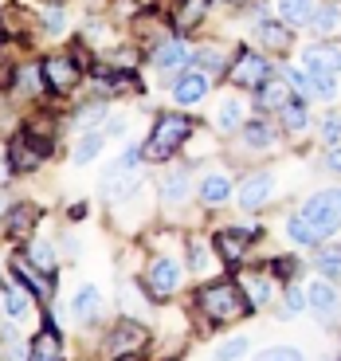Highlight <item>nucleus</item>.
I'll list each match as a JSON object with an SVG mask.
<instances>
[{
	"instance_id": "obj_1",
	"label": "nucleus",
	"mask_w": 341,
	"mask_h": 361,
	"mask_svg": "<svg viewBox=\"0 0 341 361\" xmlns=\"http://www.w3.org/2000/svg\"><path fill=\"white\" fill-rule=\"evenodd\" d=\"M247 302L252 298H243L235 283H212V287L200 290V307H204V314L212 322H235V318H243Z\"/></svg>"
},
{
	"instance_id": "obj_2",
	"label": "nucleus",
	"mask_w": 341,
	"mask_h": 361,
	"mask_svg": "<svg viewBox=\"0 0 341 361\" xmlns=\"http://www.w3.org/2000/svg\"><path fill=\"white\" fill-rule=\"evenodd\" d=\"M189 134H192V126L180 114H161L157 118V130H153V137H149V145H145V157H149V161H165L177 145H185Z\"/></svg>"
},
{
	"instance_id": "obj_3",
	"label": "nucleus",
	"mask_w": 341,
	"mask_h": 361,
	"mask_svg": "<svg viewBox=\"0 0 341 361\" xmlns=\"http://www.w3.org/2000/svg\"><path fill=\"white\" fill-rule=\"evenodd\" d=\"M302 216L322 235H330L333 228L341 224V189H326V192H318V197H310L302 204Z\"/></svg>"
},
{
	"instance_id": "obj_4",
	"label": "nucleus",
	"mask_w": 341,
	"mask_h": 361,
	"mask_svg": "<svg viewBox=\"0 0 341 361\" xmlns=\"http://www.w3.org/2000/svg\"><path fill=\"white\" fill-rule=\"evenodd\" d=\"M145 342H149L145 326H137V322H130V318H122V322L114 326V334L106 338V353H110V357H130V353L145 350Z\"/></svg>"
},
{
	"instance_id": "obj_5",
	"label": "nucleus",
	"mask_w": 341,
	"mask_h": 361,
	"mask_svg": "<svg viewBox=\"0 0 341 361\" xmlns=\"http://www.w3.org/2000/svg\"><path fill=\"white\" fill-rule=\"evenodd\" d=\"M44 154H47V142H44V137H36V134H20V137H12L8 161H12V169L27 173V169H39Z\"/></svg>"
},
{
	"instance_id": "obj_6",
	"label": "nucleus",
	"mask_w": 341,
	"mask_h": 361,
	"mask_svg": "<svg viewBox=\"0 0 341 361\" xmlns=\"http://www.w3.org/2000/svg\"><path fill=\"white\" fill-rule=\"evenodd\" d=\"M180 283V267L177 259H153L149 263V275H145V290L153 298H169Z\"/></svg>"
},
{
	"instance_id": "obj_7",
	"label": "nucleus",
	"mask_w": 341,
	"mask_h": 361,
	"mask_svg": "<svg viewBox=\"0 0 341 361\" xmlns=\"http://www.w3.org/2000/svg\"><path fill=\"white\" fill-rule=\"evenodd\" d=\"M267 79H271V67H267L263 55L243 51L240 59H235V67H232V82H235V87H259V82H267Z\"/></svg>"
},
{
	"instance_id": "obj_8",
	"label": "nucleus",
	"mask_w": 341,
	"mask_h": 361,
	"mask_svg": "<svg viewBox=\"0 0 341 361\" xmlns=\"http://www.w3.org/2000/svg\"><path fill=\"white\" fill-rule=\"evenodd\" d=\"M39 71H44V82H47V87L59 90V94H67V90L79 87V67H75L71 59H59V55H55V59H47Z\"/></svg>"
},
{
	"instance_id": "obj_9",
	"label": "nucleus",
	"mask_w": 341,
	"mask_h": 361,
	"mask_svg": "<svg viewBox=\"0 0 341 361\" xmlns=\"http://www.w3.org/2000/svg\"><path fill=\"white\" fill-rule=\"evenodd\" d=\"M255 235H259V228H255V224L235 228V232H220V235H216V252L224 255L228 263H240L243 259V247L252 244Z\"/></svg>"
},
{
	"instance_id": "obj_10",
	"label": "nucleus",
	"mask_w": 341,
	"mask_h": 361,
	"mask_svg": "<svg viewBox=\"0 0 341 361\" xmlns=\"http://www.w3.org/2000/svg\"><path fill=\"white\" fill-rule=\"evenodd\" d=\"M290 82L302 90L306 99H333L337 94L333 75H322V71H290Z\"/></svg>"
},
{
	"instance_id": "obj_11",
	"label": "nucleus",
	"mask_w": 341,
	"mask_h": 361,
	"mask_svg": "<svg viewBox=\"0 0 341 361\" xmlns=\"http://www.w3.org/2000/svg\"><path fill=\"white\" fill-rule=\"evenodd\" d=\"M302 63H306V71L337 75V71H341V47H330V44L306 47V51H302Z\"/></svg>"
},
{
	"instance_id": "obj_12",
	"label": "nucleus",
	"mask_w": 341,
	"mask_h": 361,
	"mask_svg": "<svg viewBox=\"0 0 341 361\" xmlns=\"http://www.w3.org/2000/svg\"><path fill=\"white\" fill-rule=\"evenodd\" d=\"M12 267H16V275L27 283V287H32V295H36V298H44V302L51 298V271L36 267L32 259H16Z\"/></svg>"
},
{
	"instance_id": "obj_13",
	"label": "nucleus",
	"mask_w": 341,
	"mask_h": 361,
	"mask_svg": "<svg viewBox=\"0 0 341 361\" xmlns=\"http://www.w3.org/2000/svg\"><path fill=\"white\" fill-rule=\"evenodd\" d=\"M192 59V51L180 39H165L161 47H157V55H153V63L161 67V75H173V71H180V67Z\"/></svg>"
},
{
	"instance_id": "obj_14",
	"label": "nucleus",
	"mask_w": 341,
	"mask_h": 361,
	"mask_svg": "<svg viewBox=\"0 0 341 361\" xmlns=\"http://www.w3.org/2000/svg\"><path fill=\"white\" fill-rule=\"evenodd\" d=\"M271 189H275V180L267 177V173H259V177H247L240 185V204L243 208H263L271 200Z\"/></svg>"
},
{
	"instance_id": "obj_15",
	"label": "nucleus",
	"mask_w": 341,
	"mask_h": 361,
	"mask_svg": "<svg viewBox=\"0 0 341 361\" xmlns=\"http://www.w3.org/2000/svg\"><path fill=\"white\" fill-rule=\"evenodd\" d=\"M32 357L36 361H55V357H63V342H59V334H55V326H44L36 338H32Z\"/></svg>"
},
{
	"instance_id": "obj_16",
	"label": "nucleus",
	"mask_w": 341,
	"mask_h": 361,
	"mask_svg": "<svg viewBox=\"0 0 341 361\" xmlns=\"http://www.w3.org/2000/svg\"><path fill=\"white\" fill-rule=\"evenodd\" d=\"M204 94H208V79H204V75H185V79L177 82V102H180V106H197Z\"/></svg>"
},
{
	"instance_id": "obj_17",
	"label": "nucleus",
	"mask_w": 341,
	"mask_h": 361,
	"mask_svg": "<svg viewBox=\"0 0 341 361\" xmlns=\"http://www.w3.org/2000/svg\"><path fill=\"white\" fill-rule=\"evenodd\" d=\"M243 287H247V298H252V307H267L271 298H275V283L271 275H243Z\"/></svg>"
},
{
	"instance_id": "obj_18",
	"label": "nucleus",
	"mask_w": 341,
	"mask_h": 361,
	"mask_svg": "<svg viewBox=\"0 0 341 361\" xmlns=\"http://www.w3.org/2000/svg\"><path fill=\"white\" fill-rule=\"evenodd\" d=\"M228 197H232V180H228L224 173L204 177V185H200V200H204V204H224Z\"/></svg>"
},
{
	"instance_id": "obj_19",
	"label": "nucleus",
	"mask_w": 341,
	"mask_h": 361,
	"mask_svg": "<svg viewBox=\"0 0 341 361\" xmlns=\"http://www.w3.org/2000/svg\"><path fill=\"white\" fill-rule=\"evenodd\" d=\"M314 0H278V16L287 24H310L314 20Z\"/></svg>"
},
{
	"instance_id": "obj_20",
	"label": "nucleus",
	"mask_w": 341,
	"mask_h": 361,
	"mask_svg": "<svg viewBox=\"0 0 341 361\" xmlns=\"http://www.w3.org/2000/svg\"><path fill=\"white\" fill-rule=\"evenodd\" d=\"M290 102V90H287V82L283 79H267L263 82V90H259V106H267V110H283Z\"/></svg>"
},
{
	"instance_id": "obj_21",
	"label": "nucleus",
	"mask_w": 341,
	"mask_h": 361,
	"mask_svg": "<svg viewBox=\"0 0 341 361\" xmlns=\"http://www.w3.org/2000/svg\"><path fill=\"white\" fill-rule=\"evenodd\" d=\"M310 24H314L318 36H333V32L341 27V4H326L322 12H314V20H310Z\"/></svg>"
},
{
	"instance_id": "obj_22",
	"label": "nucleus",
	"mask_w": 341,
	"mask_h": 361,
	"mask_svg": "<svg viewBox=\"0 0 341 361\" xmlns=\"http://www.w3.org/2000/svg\"><path fill=\"white\" fill-rule=\"evenodd\" d=\"M259 39L267 47H275V51H287V47H290V27H283V24H259Z\"/></svg>"
},
{
	"instance_id": "obj_23",
	"label": "nucleus",
	"mask_w": 341,
	"mask_h": 361,
	"mask_svg": "<svg viewBox=\"0 0 341 361\" xmlns=\"http://www.w3.org/2000/svg\"><path fill=\"white\" fill-rule=\"evenodd\" d=\"M99 307H102L99 287H82L79 298H75V314H79V318H94V314H99Z\"/></svg>"
},
{
	"instance_id": "obj_24",
	"label": "nucleus",
	"mask_w": 341,
	"mask_h": 361,
	"mask_svg": "<svg viewBox=\"0 0 341 361\" xmlns=\"http://www.w3.org/2000/svg\"><path fill=\"white\" fill-rule=\"evenodd\" d=\"M32 228H36V208H27V204L12 208V216H8V232H12V235H27Z\"/></svg>"
},
{
	"instance_id": "obj_25",
	"label": "nucleus",
	"mask_w": 341,
	"mask_h": 361,
	"mask_svg": "<svg viewBox=\"0 0 341 361\" xmlns=\"http://www.w3.org/2000/svg\"><path fill=\"white\" fill-rule=\"evenodd\" d=\"M4 307H8L12 318H24V310L32 307V298L24 295V287H20V283H8V287H4Z\"/></svg>"
},
{
	"instance_id": "obj_26",
	"label": "nucleus",
	"mask_w": 341,
	"mask_h": 361,
	"mask_svg": "<svg viewBox=\"0 0 341 361\" xmlns=\"http://www.w3.org/2000/svg\"><path fill=\"white\" fill-rule=\"evenodd\" d=\"M306 302L318 310H333V302H337V295H333L330 283H310V290H306Z\"/></svg>"
},
{
	"instance_id": "obj_27",
	"label": "nucleus",
	"mask_w": 341,
	"mask_h": 361,
	"mask_svg": "<svg viewBox=\"0 0 341 361\" xmlns=\"http://www.w3.org/2000/svg\"><path fill=\"white\" fill-rule=\"evenodd\" d=\"M208 12V0H180L177 8V27H192L200 16Z\"/></svg>"
},
{
	"instance_id": "obj_28",
	"label": "nucleus",
	"mask_w": 341,
	"mask_h": 361,
	"mask_svg": "<svg viewBox=\"0 0 341 361\" xmlns=\"http://www.w3.org/2000/svg\"><path fill=\"white\" fill-rule=\"evenodd\" d=\"M287 232H290V240H298V244H318V240H322V232H318L306 216H294Z\"/></svg>"
},
{
	"instance_id": "obj_29",
	"label": "nucleus",
	"mask_w": 341,
	"mask_h": 361,
	"mask_svg": "<svg viewBox=\"0 0 341 361\" xmlns=\"http://www.w3.org/2000/svg\"><path fill=\"white\" fill-rule=\"evenodd\" d=\"M161 192H165V200H169V204L185 200V192H189V177H185V173H173V177H165V180H161Z\"/></svg>"
},
{
	"instance_id": "obj_30",
	"label": "nucleus",
	"mask_w": 341,
	"mask_h": 361,
	"mask_svg": "<svg viewBox=\"0 0 341 361\" xmlns=\"http://www.w3.org/2000/svg\"><path fill=\"white\" fill-rule=\"evenodd\" d=\"M243 118V102L240 99H228L224 106H220V130H235Z\"/></svg>"
},
{
	"instance_id": "obj_31",
	"label": "nucleus",
	"mask_w": 341,
	"mask_h": 361,
	"mask_svg": "<svg viewBox=\"0 0 341 361\" xmlns=\"http://www.w3.org/2000/svg\"><path fill=\"white\" fill-rule=\"evenodd\" d=\"M243 137H247V145H271L275 142V134H271V126L267 122H247V130H243Z\"/></svg>"
},
{
	"instance_id": "obj_32",
	"label": "nucleus",
	"mask_w": 341,
	"mask_h": 361,
	"mask_svg": "<svg viewBox=\"0 0 341 361\" xmlns=\"http://www.w3.org/2000/svg\"><path fill=\"white\" fill-rule=\"evenodd\" d=\"M99 149H102V137H99V134H87V137L79 142V149H75V161L87 165L90 157H99Z\"/></svg>"
},
{
	"instance_id": "obj_33",
	"label": "nucleus",
	"mask_w": 341,
	"mask_h": 361,
	"mask_svg": "<svg viewBox=\"0 0 341 361\" xmlns=\"http://www.w3.org/2000/svg\"><path fill=\"white\" fill-rule=\"evenodd\" d=\"M318 267H322L326 275H330V279H337V275H341V252H337V247L322 252V255H318Z\"/></svg>"
},
{
	"instance_id": "obj_34",
	"label": "nucleus",
	"mask_w": 341,
	"mask_h": 361,
	"mask_svg": "<svg viewBox=\"0 0 341 361\" xmlns=\"http://www.w3.org/2000/svg\"><path fill=\"white\" fill-rule=\"evenodd\" d=\"M27 259L36 263V267H44V271H55V255H51V247H47V244H32Z\"/></svg>"
},
{
	"instance_id": "obj_35",
	"label": "nucleus",
	"mask_w": 341,
	"mask_h": 361,
	"mask_svg": "<svg viewBox=\"0 0 341 361\" xmlns=\"http://www.w3.org/2000/svg\"><path fill=\"white\" fill-rule=\"evenodd\" d=\"M197 63L208 67V71H220L224 67V51L220 47H204V51H197Z\"/></svg>"
},
{
	"instance_id": "obj_36",
	"label": "nucleus",
	"mask_w": 341,
	"mask_h": 361,
	"mask_svg": "<svg viewBox=\"0 0 341 361\" xmlns=\"http://www.w3.org/2000/svg\"><path fill=\"white\" fill-rule=\"evenodd\" d=\"M278 114H283V122H287L290 130H302V122H306V110L298 106V102H287V106L278 110Z\"/></svg>"
},
{
	"instance_id": "obj_37",
	"label": "nucleus",
	"mask_w": 341,
	"mask_h": 361,
	"mask_svg": "<svg viewBox=\"0 0 341 361\" xmlns=\"http://www.w3.org/2000/svg\"><path fill=\"white\" fill-rule=\"evenodd\" d=\"M322 137H326L330 145H337V142H341V114H330V118L322 122Z\"/></svg>"
},
{
	"instance_id": "obj_38",
	"label": "nucleus",
	"mask_w": 341,
	"mask_h": 361,
	"mask_svg": "<svg viewBox=\"0 0 341 361\" xmlns=\"http://www.w3.org/2000/svg\"><path fill=\"white\" fill-rule=\"evenodd\" d=\"M243 353H247V342H243V338H235V342L220 345V350H216V357H243Z\"/></svg>"
},
{
	"instance_id": "obj_39",
	"label": "nucleus",
	"mask_w": 341,
	"mask_h": 361,
	"mask_svg": "<svg viewBox=\"0 0 341 361\" xmlns=\"http://www.w3.org/2000/svg\"><path fill=\"white\" fill-rule=\"evenodd\" d=\"M208 267V244L192 240V271H204Z\"/></svg>"
},
{
	"instance_id": "obj_40",
	"label": "nucleus",
	"mask_w": 341,
	"mask_h": 361,
	"mask_svg": "<svg viewBox=\"0 0 341 361\" xmlns=\"http://www.w3.org/2000/svg\"><path fill=\"white\" fill-rule=\"evenodd\" d=\"M44 24L51 27V32H63V24H67L63 8H47V12H44Z\"/></svg>"
},
{
	"instance_id": "obj_41",
	"label": "nucleus",
	"mask_w": 341,
	"mask_h": 361,
	"mask_svg": "<svg viewBox=\"0 0 341 361\" xmlns=\"http://www.w3.org/2000/svg\"><path fill=\"white\" fill-rule=\"evenodd\" d=\"M99 118H102V106H82L79 110V126H94Z\"/></svg>"
},
{
	"instance_id": "obj_42",
	"label": "nucleus",
	"mask_w": 341,
	"mask_h": 361,
	"mask_svg": "<svg viewBox=\"0 0 341 361\" xmlns=\"http://www.w3.org/2000/svg\"><path fill=\"white\" fill-rule=\"evenodd\" d=\"M287 302H290V310H298V307H302V295H298V290H290Z\"/></svg>"
},
{
	"instance_id": "obj_43",
	"label": "nucleus",
	"mask_w": 341,
	"mask_h": 361,
	"mask_svg": "<svg viewBox=\"0 0 341 361\" xmlns=\"http://www.w3.org/2000/svg\"><path fill=\"white\" fill-rule=\"evenodd\" d=\"M330 165H333V169L341 173V149H333V154H330Z\"/></svg>"
},
{
	"instance_id": "obj_44",
	"label": "nucleus",
	"mask_w": 341,
	"mask_h": 361,
	"mask_svg": "<svg viewBox=\"0 0 341 361\" xmlns=\"http://www.w3.org/2000/svg\"><path fill=\"white\" fill-rule=\"evenodd\" d=\"M4 161H8V154H0V180L8 177V165H4Z\"/></svg>"
}]
</instances>
